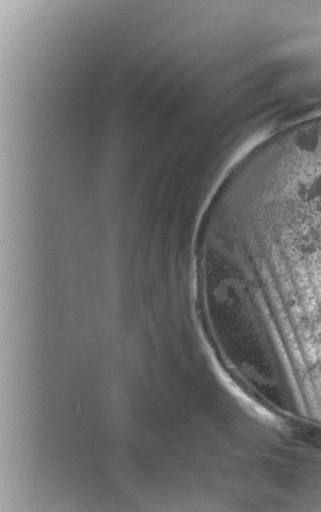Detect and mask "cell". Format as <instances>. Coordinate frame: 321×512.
Here are the masks:
<instances>
[{
    "label": "cell",
    "mask_w": 321,
    "mask_h": 512,
    "mask_svg": "<svg viewBox=\"0 0 321 512\" xmlns=\"http://www.w3.org/2000/svg\"><path fill=\"white\" fill-rule=\"evenodd\" d=\"M310 272L312 280L321 291V250L312 253Z\"/></svg>",
    "instance_id": "obj_1"
}]
</instances>
